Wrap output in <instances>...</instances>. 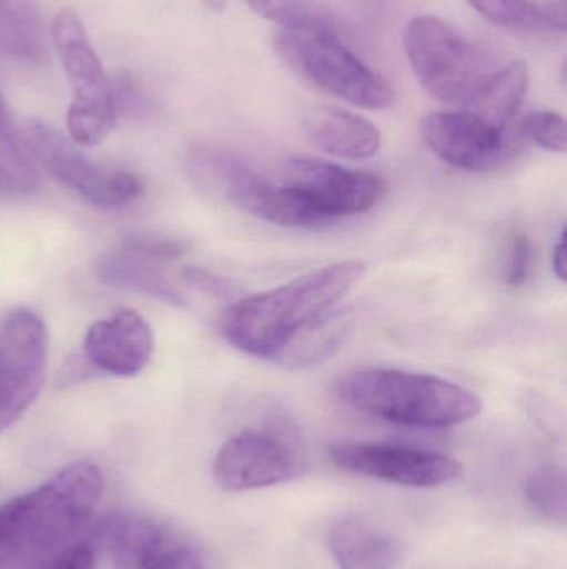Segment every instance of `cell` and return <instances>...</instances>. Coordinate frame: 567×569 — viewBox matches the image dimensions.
Returning <instances> with one entry per match:
<instances>
[{"mask_svg": "<svg viewBox=\"0 0 567 569\" xmlns=\"http://www.w3.org/2000/svg\"><path fill=\"white\" fill-rule=\"evenodd\" d=\"M365 273V262L345 260L243 298L225 308L220 331L243 353L275 361L303 327L336 308Z\"/></svg>", "mask_w": 567, "mask_h": 569, "instance_id": "2", "label": "cell"}, {"mask_svg": "<svg viewBox=\"0 0 567 569\" xmlns=\"http://www.w3.org/2000/svg\"><path fill=\"white\" fill-rule=\"evenodd\" d=\"M403 46L423 89L446 106L468 110L505 66L485 43L432 13L408 20Z\"/></svg>", "mask_w": 567, "mask_h": 569, "instance_id": "4", "label": "cell"}, {"mask_svg": "<svg viewBox=\"0 0 567 569\" xmlns=\"http://www.w3.org/2000/svg\"><path fill=\"white\" fill-rule=\"evenodd\" d=\"M113 103H115L117 117H129V119L146 116L152 109V102L140 89L139 83L126 77L113 83Z\"/></svg>", "mask_w": 567, "mask_h": 569, "instance_id": "28", "label": "cell"}, {"mask_svg": "<svg viewBox=\"0 0 567 569\" xmlns=\"http://www.w3.org/2000/svg\"><path fill=\"white\" fill-rule=\"evenodd\" d=\"M103 491L95 463L79 461L0 508V569H39L79 541Z\"/></svg>", "mask_w": 567, "mask_h": 569, "instance_id": "1", "label": "cell"}, {"mask_svg": "<svg viewBox=\"0 0 567 569\" xmlns=\"http://www.w3.org/2000/svg\"><path fill=\"white\" fill-rule=\"evenodd\" d=\"M290 169L288 183L302 189L332 223L375 209L385 196V182L362 170L313 159H295Z\"/></svg>", "mask_w": 567, "mask_h": 569, "instance_id": "13", "label": "cell"}, {"mask_svg": "<svg viewBox=\"0 0 567 569\" xmlns=\"http://www.w3.org/2000/svg\"><path fill=\"white\" fill-rule=\"evenodd\" d=\"M336 391L363 413L425 430L458 427L475 420L483 408L482 398L462 385L389 368L350 371L340 378Z\"/></svg>", "mask_w": 567, "mask_h": 569, "instance_id": "3", "label": "cell"}, {"mask_svg": "<svg viewBox=\"0 0 567 569\" xmlns=\"http://www.w3.org/2000/svg\"><path fill=\"white\" fill-rule=\"evenodd\" d=\"M49 333L36 311L17 308L0 325V435L39 398L47 375Z\"/></svg>", "mask_w": 567, "mask_h": 569, "instance_id": "8", "label": "cell"}, {"mask_svg": "<svg viewBox=\"0 0 567 569\" xmlns=\"http://www.w3.org/2000/svg\"><path fill=\"white\" fill-rule=\"evenodd\" d=\"M39 172L0 92V190L29 193L39 189Z\"/></svg>", "mask_w": 567, "mask_h": 569, "instance_id": "21", "label": "cell"}, {"mask_svg": "<svg viewBox=\"0 0 567 569\" xmlns=\"http://www.w3.org/2000/svg\"><path fill=\"white\" fill-rule=\"evenodd\" d=\"M496 26L513 30H545L538 0H468Z\"/></svg>", "mask_w": 567, "mask_h": 569, "instance_id": "24", "label": "cell"}, {"mask_svg": "<svg viewBox=\"0 0 567 569\" xmlns=\"http://www.w3.org/2000/svg\"><path fill=\"white\" fill-rule=\"evenodd\" d=\"M553 270L561 282H566L567 276V259H566V233L563 230L559 236L558 243H556L555 252H553Z\"/></svg>", "mask_w": 567, "mask_h": 569, "instance_id": "33", "label": "cell"}, {"mask_svg": "<svg viewBox=\"0 0 567 569\" xmlns=\"http://www.w3.org/2000/svg\"><path fill=\"white\" fill-rule=\"evenodd\" d=\"M253 12L280 29H332L336 20L322 0H243Z\"/></svg>", "mask_w": 567, "mask_h": 569, "instance_id": "22", "label": "cell"}, {"mask_svg": "<svg viewBox=\"0 0 567 569\" xmlns=\"http://www.w3.org/2000/svg\"><path fill=\"white\" fill-rule=\"evenodd\" d=\"M22 139L32 159L92 206L115 209L143 193L139 177L123 170L107 172L83 156L75 142H70L62 132L42 120L27 122Z\"/></svg>", "mask_w": 567, "mask_h": 569, "instance_id": "7", "label": "cell"}, {"mask_svg": "<svg viewBox=\"0 0 567 569\" xmlns=\"http://www.w3.org/2000/svg\"><path fill=\"white\" fill-rule=\"evenodd\" d=\"M0 13L23 26L42 30L39 13L32 0H0Z\"/></svg>", "mask_w": 567, "mask_h": 569, "instance_id": "31", "label": "cell"}, {"mask_svg": "<svg viewBox=\"0 0 567 569\" xmlns=\"http://www.w3.org/2000/svg\"><path fill=\"white\" fill-rule=\"evenodd\" d=\"M153 345L149 321L135 310L120 308L89 328L83 351L89 363L105 373L135 377L149 363Z\"/></svg>", "mask_w": 567, "mask_h": 569, "instance_id": "14", "label": "cell"}, {"mask_svg": "<svg viewBox=\"0 0 567 569\" xmlns=\"http://www.w3.org/2000/svg\"><path fill=\"white\" fill-rule=\"evenodd\" d=\"M422 136L443 162L468 172L502 169L519 150L508 130L496 129L465 110L428 113L422 122Z\"/></svg>", "mask_w": 567, "mask_h": 569, "instance_id": "12", "label": "cell"}, {"mask_svg": "<svg viewBox=\"0 0 567 569\" xmlns=\"http://www.w3.org/2000/svg\"><path fill=\"white\" fill-rule=\"evenodd\" d=\"M183 280L210 297H230L233 293V284L229 280L196 267L183 270Z\"/></svg>", "mask_w": 567, "mask_h": 569, "instance_id": "30", "label": "cell"}, {"mask_svg": "<svg viewBox=\"0 0 567 569\" xmlns=\"http://www.w3.org/2000/svg\"><path fill=\"white\" fill-rule=\"evenodd\" d=\"M125 250L160 262V260H173L176 257H182L189 250V246L183 240L172 239V237L140 233V236H130L126 239Z\"/></svg>", "mask_w": 567, "mask_h": 569, "instance_id": "26", "label": "cell"}, {"mask_svg": "<svg viewBox=\"0 0 567 569\" xmlns=\"http://www.w3.org/2000/svg\"><path fill=\"white\" fill-rule=\"evenodd\" d=\"M303 130L316 149L345 160L372 159L382 149V133L365 117L340 107L306 110Z\"/></svg>", "mask_w": 567, "mask_h": 569, "instance_id": "16", "label": "cell"}, {"mask_svg": "<svg viewBox=\"0 0 567 569\" xmlns=\"http://www.w3.org/2000/svg\"><path fill=\"white\" fill-rule=\"evenodd\" d=\"M97 276L110 287L125 288L176 307L185 305L182 291L170 282L163 270L156 267L155 260L129 250L102 257L97 263Z\"/></svg>", "mask_w": 567, "mask_h": 569, "instance_id": "18", "label": "cell"}, {"mask_svg": "<svg viewBox=\"0 0 567 569\" xmlns=\"http://www.w3.org/2000/svg\"><path fill=\"white\" fill-rule=\"evenodd\" d=\"M93 563L95 558L92 545L79 540L39 569H93Z\"/></svg>", "mask_w": 567, "mask_h": 569, "instance_id": "29", "label": "cell"}, {"mask_svg": "<svg viewBox=\"0 0 567 569\" xmlns=\"http://www.w3.org/2000/svg\"><path fill=\"white\" fill-rule=\"evenodd\" d=\"M525 132L536 146L549 152H566V120L555 110H538L529 113L525 122Z\"/></svg>", "mask_w": 567, "mask_h": 569, "instance_id": "25", "label": "cell"}, {"mask_svg": "<svg viewBox=\"0 0 567 569\" xmlns=\"http://www.w3.org/2000/svg\"><path fill=\"white\" fill-rule=\"evenodd\" d=\"M298 441L282 428L246 430L226 440L213 460V480L225 491L288 483L305 471Z\"/></svg>", "mask_w": 567, "mask_h": 569, "instance_id": "9", "label": "cell"}, {"mask_svg": "<svg viewBox=\"0 0 567 569\" xmlns=\"http://www.w3.org/2000/svg\"><path fill=\"white\" fill-rule=\"evenodd\" d=\"M543 27L551 32H566V0H541Z\"/></svg>", "mask_w": 567, "mask_h": 569, "instance_id": "32", "label": "cell"}, {"mask_svg": "<svg viewBox=\"0 0 567 569\" xmlns=\"http://www.w3.org/2000/svg\"><path fill=\"white\" fill-rule=\"evenodd\" d=\"M275 47L300 76L336 99L366 110L395 103V90L332 29H279Z\"/></svg>", "mask_w": 567, "mask_h": 569, "instance_id": "5", "label": "cell"}, {"mask_svg": "<svg viewBox=\"0 0 567 569\" xmlns=\"http://www.w3.org/2000/svg\"><path fill=\"white\" fill-rule=\"evenodd\" d=\"M523 491L539 515L553 521L566 520V473L561 467L545 465L536 468L526 477Z\"/></svg>", "mask_w": 567, "mask_h": 569, "instance_id": "23", "label": "cell"}, {"mask_svg": "<svg viewBox=\"0 0 567 569\" xmlns=\"http://www.w3.org/2000/svg\"><path fill=\"white\" fill-rule=\"evenodd\" d=\"M52 37L73 92L72 106L67 112L72 142L83 147L99 146L119 120L113 103V83L75 13L70 10L60 12L53 20Z\"/></svg>", "mask_w": 567, "mask_h": 569, "instance_id": "6", "label": "cell"}, {"mask_svg": "<svg viewBox=\"0 0 567 569\" xmlns=\"http://www.w3.org/2000/svg\"><path fill=\"white\" fill-rule=\"evenodd\" d=\"M190 172L203 189L243 212L266 182L235 153L213 147H200L190 156Z\"/></svg>", "mask_w": 567, "mask_h": 569, "instance_id": "17", "label": "cell"}, {"mask_svg": "<svg viewBox=\"0 0 567 569\" xmlns=\"http://www.w3.org/2000/svg\"><path fill=\"white\" fill-rule=\"evenodd\" d=\"M528 89V66L523 60H513L498 70L482 96L465 112L479 117L496 129L508 130Z\"/></svg>", "mask_w": 567, "mask_h": 569, "instance_id": "20", "label": "cell"}, {"mask_svg": "<svg viewBox=\"0 0 567 569\" xmlns=\"http://www.w3.org/2000/svg\"><path fill=\"white\" fill-rule=\"evenodd\" d=\"M535 266V246L528 237L518 233L513 237L506 266V283L509 287H523L529 280Z\"/></svg>", "mask_w": 567, "mask_h": 569, "instance_id": "27", "label": "cell"}, {"mask_svg": "<svg viewBox=\"0 0 567 569\" xmlns=\"http://www.w3.org/2000/svg\"><path fill=\"white\" fill-rule=\"evenodd\" d=\"M205 3L206 9L213 10V12H222L225 9L226 0H202Z\"/></svg>", "mask_w": 567, "mask_h": 569, "instance_id": "34", "label": "cell"}, {"mask_svg": "<svg viewBox=\"0 0 567 569\" xmlns=\"http://www.w3.org/2000/svg\"><path fill=\"white\" fill-rule=\"evenodd\" d=\"M352 330V318L345 310L326 311L303 327L285 345L273 363L288 368L312 367L335 353Z\"/></svg>", "mask_w": 567, "mask_h": 569, "instance_id": "19", "label": "cell"}, {"mask_svg": "<svg viewBox=\"0 0 567 569\" xmlns=\"http://www.w3.org/2000/svg\"><path fill=\"white\" fill-rule=\"evenodd\" d=\"M328 550L338 569H396L405 558L395 535L356 515L333 521Z\"/></svg>", "mask_w": 567, "mask_h": 569, "instance_id": "15", "label": "cell"}, {"mask_svg": "<svg viewBox=\"0 0 567 569\" xmlns=\"http://www.w3.org/2000/svg\"><path fill=\"white\" fill-rule=\"evenodd\" d=\"M330 460L340 470L408 488H436L456 480L462 463L448 455L386 443H336Z\"/></svg>", "mask_w": 567, "mask_h": 569, "instance_id": "11", "label": "cell"}, {"mask_svg": "<svg viewBox=\"0 0 567 569\" xmlns=\"http://www.w3.org/2000/svg\"><path fill=\"white\" fill-rule=\"evenodd\" d=\"M93 537L119 569H210L195 543L139 515H109Z\"/></svg>", "mask_w": 567, "mask_h": 569, "instance_id": "10", "label": "cell"}]
</instances>
